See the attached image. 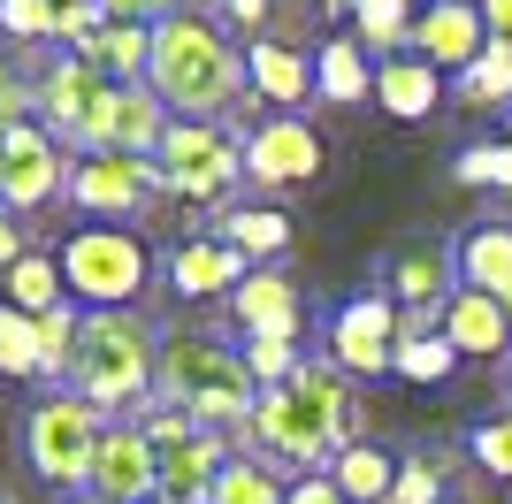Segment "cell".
I'll list each match as a JSON object with an SVG mask.
<instances>
[{"label":"cell","instance_id":"1","mask_svg":"<svg viewBox=\"0 0 512 504\" xmlns=\"http://www.w3.org/2000/svg\"><path fill=\"white\" fill-rule=\"evenodd\" d=\"M146 84H153V100L169 107L176 123H214V115H230L237 92H245V62L230 54V39H222L207 16L169 8V16L153 23Z\"/></svg>","mask_w":512,"mask_h":504},{"label":"cell","instance_id":"2","mask_svg":"<svg viewBox=\"0 0 512 504\" xmlns=\"http://www.w3.org/2000/svg\"><path fill=\"white\" fill-rule=\"evenodd\" d=\"M245 443L268 451L283 466H321L337 459L352 436V398H344V375L321 367V359H299V375L283 390H260V413L245 420Z\"/></svg>","mask_w":512,"mask_h":504},{"label":"cell","instance_id":"3","mask_svg":"<svg viewBox=\"0 0 512 504\" xmlns=\"http://www.w3.org/2000/svg\"><path fill=\"white\" fill-rule=\"evenodd\" d=\"M153 382H161V398L184 405L207 436H214V428H245V420L260 413V382L245 375V359L222 352L214 336H169Z\"/></svg>","mask_w":512,"mask_h":504},{"label":"cell","instance_id":"4","mask_svg":"<svg viewBox=\"0 0 512 504\" xmlns=\"http://www.w3.org/2000/svg\"><path fill=\"white\" fill-rule=\"evenodd\" d=\"M153 329L138 314H85V329H77V367H69V382H77V398L85 405H138L153 390Z\"/></svg>","mask_w":512,"mask_h":504},{"label":"cell","instance_id":"5","mask_svg":"<svg viewBox=\"0 0 512 504\" xmlns=\"http://www.w3.org/2000/svg\"><path fill=\"white\" fill-rule=\"evenodd\" d=\"M62 260V283L69 298H85L92 314H123L130 298L146 291V245L130 230H107V222H92V230H69V245L54 252Z\"/></svg>","mask_w":512,"mask_h":504},{"label":"cell","instance_id":"6","mask_svg":"<svg viewBox=\"0 0 512 504\" xmlns=\"http://www.w3.org/2000/svg\"><path fill=\"white\" fill-rule=\"evenodd\" d=\"M100 436H107L100 405H85L77 390H54V398L31 405V420H23V451H31V466H39L46 482H62V489L92 482Z\"/></svg>","mask_w":512,"mask_h":504},{"label":"cell","instance_id":"7","mask_svg":"<svg viewBox=\"0 0 512 504\" xmlns=\"http://www.w3.org/2000/svg\"><path fill=\"white\" fill-rule=\"evenodd\" d=\"M153 168H161V184H169L176 199H222V191L245 176V146H230L214 123H169Z\"/></svg>","mask_w":512,"mask_h":504},{"label":"cell","instance_id":"8","mask_svg":"<svg viewBox=\"0 0 512 504\" xmlns=\"http://www.w3.org/2000/svg\"><path fill=\"white\" fill-rule=\"evenodd\" d=\"M69 191V168H62V146L46 138L39 123H16L0 138V207L8 214H39L46 199Z\"/></svg>","mask_w":512,"mask_h":504},{"label":"cell","instance_id":"9","mask_svg":"<svg viewBox=\"0 0 512 504\" xmlns=\"http://www.w3.org/2000/svg\"><path fill=\"white\" fill-rule=\"evenodd\" d=\"M398 336H406V321H398L390 298H352L329 321V367L337 375H383L390 359H398Z\"/></svg>","mask_w":512,"mask_h":504},{"label":"cell","instance_id":"10","mask_svg":"<svg viewBox=\"0 0 512 504\" xmlns=\"http://www.w3.org/2000/svg\"><path fill=\"white\" fill-rule=\"evenodd\" d=\"M107 92H115V84H107L100 69L85 62V54H62V62H54V69L39 77V92H31V100H39V115H46L54 130H62L69 146H92V130H100Z\"/></svg>","mask_w":512,"mask_h":504},{"label":"cell","instance_id":"11","mask_svg":"<svg viewBox=\"0 0 512 504\" xmlns=\"http://www.w3.org/2000/svg\"><path fill=\"white\" fill-rule=\"evenodd\" d=\"M85 489L100 504H153L161 497V459H153V443L138 436V420H123V428L100 436V459H92Z\"/></svg>","mask_w":512,"mask_h":504},{"label":"cell","instance_id":"12","mask_svg":"<svg viewBox=\"0 0 512 504\" xmlns=\"http://www.w3.org/2000/svg\"><path fill=\"white\" fill-rule=\"evenodd\" d=\"M482 46H490V31H482V8H474V0H436V8L413 16V54H421L428 69H444V77H467V69L482 62Z\"/></svg>","mask_w":512,"mask_h":504},{"label":"cell","instance_id":"13","mask_svg":"<svg viewBox=\"0 0 512 504\" xmlns=\"http://www.w3.org/2000/svg\"><path fill=\"white\" fill-rule=\"evenodd\" d=\"M169 123H176V115L153 100V84H115L85 153H138V161H153V153H161V138H169Z\"/></svg>","mask_w":512,"mask_h":504},{"label":"cell","instance_id":"14","mask_svg":"<svg viewBox=\"0 0 512 504\" xmlns=\"http://www.w3.org/2000/svg\"><path fill=\"white\" fill-rule=\"evenodd\" d=\"M314 168H321V130L306 115H268L245 138V176L253 184H306Z\"/></svg>","mask_w":512,"mask_h":504},{"label":"cell","instance_id":"15","mask_svg":"<svg viewBox=\"0 0 512 504\" xmlns=\"http://www.w3.org/2000/svg\"><path fill=\"white\" fill-rule=\"evenodd\" d=\"M153 184H161V168L138 161V153H85L69 168V199L85 214H130Z\"/></svg>","mask_w":512,"mask_h":504},{"label":"cell","instance_id":"16","mask_svg":"<svg viewBox=\"0 0 512 504\" xmlns=\"http://www.w3.org/2000/svg\"><path fill=\"white\" fill-rule=\"evenodd\" d=\"M451 291H459V252L406 245L398 260H390V306H413V321H436Z\"/></svg>","mask_w":512,"mask_h":504},{"label":"cell","instance_id":"17","mask_svg":"<svg viewBox=\"0 0 512 504\" xmlns=\"http://www.w3.org/2000/svg\"><path fill=\"white\" fill-rule=\"evenodd\" d=\"M436 329H444V344L451 352H467V359H497L512 344V314H505V298H490V291H459L444 298V314H436Z\"/></svg>","mask_w":512,"mask_h":504},{"label":"cell","instance_id":"18","mask_svg":"<svg viewBox=\"0 0 512 504\" xmlns=\"http://www.w3.org/2000/svg\"><path fill=\"white\" fill-rule=\"evenodd\" d=\"M230 314H237V329L245 336H299V283L283 268H253L245 283L230 291Z\"/></svg>","mask_w":512,"mask_h":504},{"label":"cell","instance_id":"19","mask_svg":"<svg viewBox=\"0 0 512 504\" xmlns=\"http://www.w3.org/2000/svg\"><path fill=\"white\" fill-rule=\"evenodd\" d=\"M253 275V260L237 245H222V237H192V245H176V260H169V291L176 298H222V291H237Z\"/></svg>","mask_w":512,"mask_h":504},{"label":"cell","instance_id":"20","mask_svg":"<svg viewBox=\"0 0 512 504\" xmlns=\"http://www.w3.org/2000/svg\"><path fill=\"white\" fill-rule=\"evenodd\" d=\"M222 466H230V443L222 436H192L176 451H161V497L153 504H214Z\"/></svg>","mask_w":512,"mask_h":504},{"label":"cell","instance_id":"21","mask_svg":"<svg viewBox=\"0 0 512 504\" xmlns=\"http://www.w3.org/2000/svg\"><path fill=\"white\" fill-rule=\"evenodd\" d=\"M245 77H253V92H260V100H276L283 115L314 92V62L291 54L283 39H253V46H245Z\"/></svg>","mask_w":512,"mask_h":504},{"label":"cell","instance_id":"22","mask_svg":"<svg viewBox=\"0 0 512 504\" xmlns=\"http://www.w3.org/2000/svg\"><path fill=\"white\" fill-rule=\"evenodd\" d=\"M375 100H383L398 123H421L428 107L444 100V69H428L421 54H390V62L375 69Z\"/></svg>","mask_w":512,"mask_h":504},{"label":"cell","instance_id":"23","mask_svg":"<svg viewBox=\"0 0 512 504\" xmlns=\"http://www.w3.org/2000/svg\"><path fill=\"white\" fill-rule=\"evenodd\" d=\"M459 283L490 291V298H512V222H482V230L459 237Z\"/></svg>","mask_w":512,"mask_h":504},{"label":"cell","instance_id":"24","mask_svg":"<svg viewBox=\"0 0 512 504\" xmlns=\"http://www.w3.org/2000/svg\"><path fill=\"white\" fill-rule=\"evenodd\" d=\"M85 62L100 69L107 84H138L153 69V23H100L85 46Z\"/></svg>","mask_w":512,"mask_h":504},{"label":"cell","instance_id":"25","mask_svg":"<svg viewBox=\"0 0 512 504\" xmlns=\"http://www.w3.org/2000/svg\"><path fill=\"white\" fill-rule=\"evenodd\" d=\"M0 306H16V314H31V321H46L54 306H69L62 260H46V252H23L16 268L0 275Z\"/></svg>","mask_w":512,"mask_h":504},{"label":"cell","instance_id":"26","mask_svg":"<svg viewBox=\"0 0 512 504\" xmlns=\"http://www.w3.org/2000/svg\"><path fill=\"white\" fill-rule=\"evenodd\" d=\"M329 482L344 489V504H390V489H398V459L375 451V443H344L337 459H329Z\"/></svg>","mask_w":512,"mask_h":504},{"label":"cell","instance_id":"27","mask_svg":"<svg viewBox=\"0 0 512 504\" xmlns=\"http://www.w3.org/2000/svg\"><path fill=\"white\" fill-rule=\"evenodd\" d=\"M314 84H321V100H375V69H367V46H360V39H321Z\"/></svg>","mask_w":512,"mask_h":504},{"label":"cell","instance_id":"28","mask_svg":"<svg viewBox=\"0 0 512 504\" xmlns=\"http://www.w3.org/2000/svg\"><path fill=\"white\" fill-rule=\"evenodd\" d=\"M214 237H222V245H237L245 260H276V252L291 245V214H276V207H230Z\"/></svg>","mask_w":512,"mask_h":504},{"label":"cell","instance_id":"29","mask_svg":"<svg viewBox=\"0 0 512 504\" xmlns=\"http://www.w3.org/2000/svg\"><path fill=\"white\" fill-rule=\"evenodd\" d=\"M406 382H444L451 367H459V352L444 344V329H413V336H398V359H390Z\"/></svg>","mask_w":512,"mask_h":504},{"label":"cell","instance_id":"30","mask_svg":"<svg viewBox=\"0 0 512 504\" xmlns=\"http://www.w3.org/2000/svg\"><path fill=\"white\" fill-rule=\"evenodd\" d=\"M0 375H46V344H39V321L0 306Z\"/></svg>","mask_w":512,"mask_h":504},{"label":"cell","instance_id":"31","mask_svg":"<svg viewBox=\"0 0 512 504\" xmlns=\"http://www.w3.org/2000/svg\"><path fill=\"white\" fill-rule=\"evenodd\" d=\"M451 84H459L467 107H505L512 100V46H482V62H474L467 77H451Z\"/></svg>","mask_w":512,"mask_h":504},{"label":"cell","instance_id":"32","mask_svg":"<svg viewBox=\"0 0 512 504\" xmlns=\"http://www.w3.org/2000/svg\"><path fill=\"white\" fill-rule=\"evenodd\" d=\"M352 23H360L367 46H383V62H390V46L413 39V0H352Z\"/></svg>","mask_w":512,"mask_h":504},{"label":"cell","instance_id":"33","mask_svg":"<svg viewBox=\"0 0 512 504\" xmlns=\"http://www.w3.org/2000/svg\"><path fill=\"white\" fill-rule=\"evenodd\" d=\"M283 497H291V489H283L260 459H230L222 482H214V504H283Z\"/></svg>","mask_w":512,"mask_h":504},{"label":"cell","instance_id":"34","mask_svg":"<svg viewBox=\"0 0 512 504\" xmlns=\"http://www.w3.org/2000/svg\"><path fill=\"white\" fill-rule=\"evenodd\" d=\"M245 375H253L260 390H283V382L299 375V344H283V336H253V344H245Z\"/></svg>","mask_w":512,"mask_h":504},{"label":"cell","instance_id":"35","mask_svg":"<svg viewBox=\"0 0 512 504\" xmlns=\"http://www.w3.org/2000/svg\"><path fill=\"white\" fill-rule=\"evenodd\" d=\"M77 329H85V314H77V306H54V314L39 321V344H46V375H69V367H77Z\"/></svg>","mask_w":512,"mask_h":504},{"label":"cell","instance_id":"36","mask_svg":"<svg viewBox=\"0 0 512 504\" xmlns=\"http://www.w3.org/2000/svg\"><path fill=\"white\" fill-rule=\"evenodd\" d=\"M54 23H62V0H0L8 39H54Z\"/></svg>","mask_w":512,"mask_h":504},{"label":"cell","instance_id":"37","mask_svg":"<svg viewBox=\"0 0 512 504\" xmlns=\"http://www.w3.org/2000/svg\"><path fill=\"white\" fill-rule=\"evenodd\" d=\"M459 184L512 191V146H467V153H459Z\"/></svg>","mask_w":512,"mask_h":504},{"label":"cell","instance_id":"38","mask_svg":"<svg viewBox=\"0 0 512 504\" xmlns=\"http://www.w3.org/2000/svg\"><path fill=\"white\" fill-rule=\"evenodd\" d=\"M390 504H444V474L428 459H398V489H390Z\"/></svg>","mask_w":512,"mask_h":504},{"label":"cell","instance_id":"39","mask_svg":"<svg viewBox=\"0 0 512 504\" xmlns=\"http://www.w3.org/2000/svg\"><path fill=\"white\" fill-rule=\"evenodd\" d=\"M474 459L490 466L497 482H512V413H505V420H482V428H474Z\"/></svg>","mask_w":512,"mask_h":504},{"label":"cell","instance_id":"40","mask_svg":"<svg viewBox=\"0 0 512 504\" xmlns=\"http://www.w3.org/2000/svg\"><path fill=\"white\" fill-rule=\"evenodd\" d=\"M92 8H100V23H153L169 0H92Z\"/></svg>","mask_w":512,"mask_h":504},{"label":"cell","instance_id":"41","mask_svg":"<svg viewBox=\"0 0 512 504\" xmlns=\"http://www.w3.org/2000/svg\"><path fill=\"white\" fill-rule=\"evenodd\" d=\"M283 504H344V489L329 482V474H306V482H291V497Z\"/></svg>","mask_w":512,"mask_h":504},{"label":"cell","instance_id":"42","mask_svg":"<svg viewBox=\"0 0 512 504\" xmlns=\"http://www.w3.org/2000/svg\"><path fill=\"white\" fill-rule=\"evenodd\" d=\"M482 8V31H490V46H512V0H474Z\"/></svg>","mask_w":512,"mask_h":504},{"label":"cell","instance_id":"43","mask_svg":"<svg viewBox=\"0 0 512 504\" xmlns=\"http://www.w3.org/2000/svg\"><path fill=\"white\" fill-rule=\"evenodd\" d=\"M23 252H31V245H23V222H16V214H8V207H0V275L16 268Z\"/></svg>","mask_w":512,"mask_h":504},{"label":"cell","instance_id":"44","mask_svg":"<svg viewBox=\"0 0 512 504\" xmlns=\"http://www.w3.org/2000/svg\"><path fill=\"white\" fill-rule=\"evenodd\" d=\"M230 16L237 23H260V16H268V0H230Z\"/></svg>","mask_w":512,"mask_h":504},{"label":"cell","instance_id":"45","mask_svg":"<svg viewBox=\"0 0 512 504\" xmlns=\"http://www.w3.org/2000/svg\"><path fill=\"white\" fill-rule=\"evenodd\" d=\"M8 92H23V84H16V77H8V62H0V100H8Z\"/></svg>","mask_w":512,"mask_h":504},{"label":"cell","instance_id":"46","mask_svg":"<svg viewBox=\"0 0 512 504\" xmlns=\"http://www.w3.org/2000/svg\"><path fill=\"white\" fill-rule=\"evenodd\" d=\"M321 8H352V0H321Z\"/></svg>","mask_w":512,"mask_h":504},{"label":"cell","instance_id":"47","mask_svg":"<svg viewBox=\"0 0 512 504\" xmlns=\"http://www.w3.org/2000/svg\"><path fill=\"white\" fill-rule=\"evenodd\" d=\"M8 130H16V123H8V115H0V138H8Z\"/></svg>","mask_w":512,"mask_h":504},{"label":"cell","instance_id":"48","mask_svg":"<svg viewBox=\"0 0 512 504\" xmlns=\"http://www.w3.org/2000/svg\"><path fill=\"white\" fill-rule=\"evenodd\" d=\"M505 214H512V191H505Z\"/></svg>","mask_w":512,"mask_h":504},{"label":"cell","instance_id":"49","mask_svg":"<svg viewBox=\"0 0 512 504\" xmlns=\"http://www.w3.org/2000/svg\"><path fill=\"white\" fill-rule=\"evenodd\" d=\"M77 504H100V497H77Z\"/></svg>","mask_w":512,"mask_h":504},{"label":"cell","instance_id":"50","mask_svg":"<svg viewBox=\"0 0 512 504\" xmlns=\"http://www.w3.org/2000/svg\"><path fill=\"white\" fill-rule=\"evenodd\" d=\"M505 314H512V298H505Z\"/></svg>","mask_w":512,"mask_h":504},{"label":"cell","instance_id":"51","mask_svg":"<svg viewBox=\"0 0 512 504\" xmlns=\"http://www.w3.org/2000/svg\"><path fill=\"white\" fill-rule=\"evenodd\" d=\"M505 123H512V115H505Z\"/></svg>","mask_w":512,"mask_h":504},{"label":"cell","instance_id":"52","mask_svg":"<svg viewBox=\"0 0 512 504\" xmlns=\"http://www.w3.org/2000/svg\"><path fill=\"white\" fill-rule=\"evenodd\" d=\"M444 504H451V497H444Z\"/></svg>","mask_w":512,"mask_h":504}]
</instances>
